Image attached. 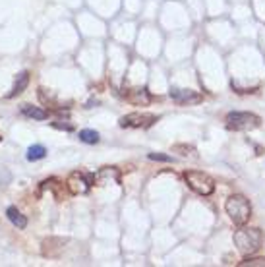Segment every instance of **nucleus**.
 Listing matches in <instances>:
<instances>
[{
    "label": "nucleus",
    "mask_w": 265,
    "mask_h": 267,
    "mask_svg": "<svg viewBox=\"0 0 265 267\" xmlns=\"http://www.w3.org/2000/svg\"><path fill=\"white\" fill-rule=\"evenodd\" d=\"M262 231L256 227H244L240 225V229L234 233V246L240 254L244 256H252L260 250L262 246Z\"/></svg>",
    "instance_id": "nucleus-1"
},
{
    "label": "nucleus",
    "mask_w": 265,
    "mask_h": 267,
    "mask_svg": "<svg viewBox=\"0 0 265 267\" xmlns=\"http://www.w3.org/2000/svg\"><path fill=\"white\" fill-rule=\"evenodd\" d=\"M225 211H227V215L231 217V221L234 223V225H246L248 223V219L252 217V205H250V201H248V198L246 196H242V194H232L227 201H225Z\"/></svg>",
    "instance_id": "nucleus-2"
},
{
    "label": "nucleus",
    "mask_w": 265,
    "mask_h": 267,
    "mask_svg": "<svg viewBox=\"0 0 265 267\" xmlns=\"http://www.w3.org/2000/svg\"><path fill=\"white\" fill-rule=\"evenodd\" d=\"M184 180L198 196H211L215 192V180L203 170H186Z\"/></svg>",
    "instance_id": "nucleus-3"
},
{
    "label": "nucleus",
    "mask_w": 265,
    "mask_h": 267,
    "mask_svg": "<svg viewBox=\"0 0 265 267\" xmlns=\"http://www.w3.org/2000/svg\"><path fill=\"white\" fill-rule=\"evenodd\" d=\"M227 128L234 130V132H248L254 130L262 124V118L254 113H240V111H232L227 115Z\"/></svg>",
    "instance_id": "nucleus-4"
},
{
    "label": "nucleus",
    "mask_w": 265,
    "mask_h": 267,
    "mask_svg": "<svg viewBox=\"0 0 265 267\" xmlns=\"http://www.w3.org/2000/svg\"><path fill=\"white\" fill-rule=\"evenodd\" d=\"M93 184H95V174H85V172H80V170L72 172V174L68 176V180H66V188H68V192L74 194V196H83V194H87Z\"/></svg>",
    "instance_id": "nucleus-5"
},
{
    "label": "nucleus",
    "mask_w": 265,
    "mask_h": 267,
    "mask_svg": "<svg viewBox=\"0 0 265 267\" xmlns=\"http://www.w3.org/2000/svg\"><path fill=\"white\" fill-rule=\"evenodd\" d=\"M153 122H157L153 115H141V113H132L120 118L122 128H149Z\"/></svg>",
    "instance_id": "nucleus-6"
},
{
    "label": "nucleus",
    "mask_w": 265,
    "mask_h": 267,
    "mask_svg": "<svg viewBox=\"0 0 265 267\" xmlns=\"http://www.w3.org/2000/svg\"><path fill=\"white\" fill-rule=\"evenodd\" d=\"M170 99L178 105H198L203 101V97L198 91L192 89H180V87H172L170 89Z\"/></svg>",
    "instance_id": "nucleus-7"
},
{
    "label": "nucleus",
    "mask_w": 265,
    "mask_h": 267,
    "mask_svg": "<svg viewBox=\"0 0 265 267\" xmlns=\"http://www.w3.org/2000/svg\"><path fill=\"white\" fill-rule=\"evenodd\" d=\"M64 244H66L64 238L49 236V238H45L43 244H41V254H43L45 258H58V256L62 254V250H64Z\"/></svg>",
    "instance_id": "nucleus-8"
},
{
    "label": "nucleus",
    "mask_w": 265,
    "mask_h": 267,
    "mask_svg": "<svg viewBox=\"0 0 265 267\" xmlns=\"http://www.w3.org/2000/svg\"><path fill=\"white\" fill-rule=\"evenodd\" d=\"M126 99L132 103V105H141V107H145V105H149L151 103V95H149V91L145 89V87H137V89H130V91H126Z\"/></svg>",
    "instance_id": "nucleus-9"
},
{
    "label": "nucleus",
    "mask_w": 265,
    "mask_h": 267,
    "mask_svg": "<svg viewBox=\"0 0 265 267\" xmlns=\"http://www.w3.org/2000/svg\"><path fill=\"white\" fill-rule=\"evenodd\" d=\"M45 190H50V192L54 194L56 201H62V200H64V194H62V190H64V184H60L56 178L43 180V182H41V192H45Z\"/></svg>",
    "instance_id": "nucleus-10"
},
{
    "label": "nucleus",
    "mask_w": 265,
    "mask_h": 267,
    "mask_svg": "<svg viewBox=\"0 0 265 267\" xmlns=\"http://www.w3.org/2000/svg\"><path fill=\"white\" fill-rule=\"evenodd\" d=\"M6 217L17 229H25L27 227V219H25V215H21V211H17V207H8L6 209Z\"/></svg>",
    "instance_id": "nucleus-11"
},
{
    "label": "nucleus",
    "mask_w": 265,
    "mask_h": 267,
    "mask_svg": "<svg viewBox=\"0 0 265 267\" xmlns=\"http://www.w3.org/2000/svg\"><path fill=\"white\" fill-rule=\"evenodd\" d=\"M27 85H29V72H21V74L17 76V80H16V83H14V87H12V91L8 93V99H12V97L23 93V89H25Z\"/></svg>",
    "instance_id": "nucleus-12"
},
{
    "label": "nucleus",
    "mask_w": 265,
    "mask_h": 267,
    "mask_svg": "<svg viewBox=\"0 0 265 267\" xmlns=\"http://www.w3.org/2000/svg\"><path fill=\"white\" fill-rule=\"evenodd\" d=\"M21 115L27 117V118H35V120H47V118H49V113H47L45 109L31 107V105H23V107H21Z\"/></svg>",
    "instance_id": "nucleus-13"
},
{
    "label": "nucleus",
    "mask_w": 265,
    "mask_h": 267,
    "mask_svg": "<svg viewBox=\"0 0 265 267\" xmlns=\"http://www.w3.org/2000/svg\"><path fill=\"white\" fill-rule=\"evenodd\" d=\"M105 178H113V180L118 184V182H120V172H118L115 167H103V168L95 174V182H101V184H103Z\"/></svg>",
    "instance_id": "nucleus-14"
},
{
    "label": "nucleus",
    "mask_w": 265,
    "mask_h": 267,
    "mask_svg": "<svg viewBox=\"0 0 265 267\" xmlns=\"http://www.w3.org/2000/svg\"><path fill=\"white\" fill-rule=\"evenodd\" d=\"M47 155V149L43 145H31L27 149V161H39Z\"/></svg>",
    "instance_id": "nucleus-15"
},
{
    "label": "nucleus",
    "mask_w": 265,
    "mask_h": 267,
    "mask_svg": "<svg viewBox=\"0 0 265 267\" xmlns=\"http://www.w3.org/2000/svg\"><path fill=\"white\" fill-rule=\"evenodd\" d=\"M80 139H82L83 143H91V145H93V143H99L101 137H99V134L95 132V130H82V132H80Z\"/></svg>",
    "instance_id": "nucleus-16"
},
{
    "label": "nucleus",
    "mask_w": 265,
    "mask_h": 267,
    "mask_svg": "<svg viewBox=\"0 0 265 267\" xmlns=\"http://www.w3.org/2000/svg\"><path fill=\"white\" fill-rule=\"evenodd\" d=\"M240 267H248V266H260V267H265V258H248L244 262L238 264Z\"/></svg>",
    "instance_id": "nucleus-17"
},
{
    "label": "nucleus",
    "mask_w": 265,
    "mask_h": 267,
    "mask_svg": "<svg viewBox=\"0 0 265 267\" xmlns=\"http://www.w3.org/2000/svg\"><path fill=\"white\" fill-rule=\"evenodd\" d=\"M147 157H149L151 161H163V163H170V161H172V157L163 155V153H149Z\"/></svg>",
    "instance_id": "nucleus-18"
},
{
    "label": "nucleus",
    "mask_w": 265,
    "mask_h": 267,
    "mask_svg": "<svg viewBox=\"0 0 265 267\" xmlns=\"http://www.w3.org/2000/svg\"><path fill=\"white\" fill-rule=\"evenodd\" d=\"M52 126H54V128H60V130H66V132H72V130H74V126H72V124H62V120L52 122Z\"/></svg>",
    "instance_id": "nucleus-19"
}]
</instances>
